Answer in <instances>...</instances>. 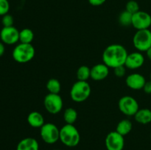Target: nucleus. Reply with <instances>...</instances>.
I'll list each match as a JSON object with an SVG mask.
<instances>
[{"mask_svg": "<svg viewBox=\"0 0 151 150\" xmlns=\"http://www.w3.org/2000/svg\"><path fill=\"white\" fill-rule=\"evenodd\" d=\"M128 53L125 46L121 44H111L105 49L103 52V63L108 67L115 69L125 66Z\"/></svg>", "mask_w": 151, "mask_h": 150, "instance_id": "nucleus-1", "label": "nucleus"}, {"mask_svg": "<svg viewBox=\"0 0 151 150\" xmlns=\"http://www.w3.org/2000/svg\"><path fill=\"white\" fill-rule=\"evenodd\" d=\"M60 141L68 147H75L79 144L81 135L74 124H66L60 129Z\"/></svg>", "mask_w": 151, "mask_h": 150, "instance_id": "nucleus-2", "label": "nucleus"}, {"mask_svg": "<svg viewBox=\"0 0 151 150\" xmlns=\"http://www.w3.org/2000/svg\"><path fill=\"white\" fill-rule=\"evenodd\" d=\"M35 49L31 44L20 43L13 49L12 56L15 61L19 63H26L33 59Z\"/></svg>", "mask_w": 151, "mask_h": 150, "instance_id": "nucleus-3", "label": "nucleus"}, {"mask_svg": "<svg viewBox=\"0 0 151 150\" xmlns=\"http://www.w3.org/2000/svg\"><path fill=\"white\" fill-rule=\"evenodd\" d=\"M91 86L87 81H77L70 90V96L75 102H83L88 99L91 94Z\"/></svg>", "mask_w": 151, "mask_h": 150, "instance_id": "nucleus-4", "label": "nucleus"}, {"mask_svg": "<svg viewBox=\"0 0 151 150\" xmlns=\"http://www.w3.org/2000/svg\"><path fill=\"white\" fill-rule=\"evenodd\" d=\"M40 135L46 144H55L60 140V129L54 124L45 123L40 128Z\"/></svg>", "mask_w": 151, "mask_h": 150, "instance_id": "nucleus-5", "label": "nucleus"}, {"mask_svg": "<svg viewBox=\"0 0 151 150\" xmlns=\"http://www.w3.org/2000/svg\"><path fill=\"white\" fill-rule=\"evenodd\" d=\"M133 44L139 51H146L151 47V31L149 29L137 30L133 38Z\"/></svg>", "mask_w": 151, "mask_h": 150, "instance_id": "nucleus-6", "label": "nucleus"}, {"mask_svg": "<svg viewBox=\"0 0 151 150\" xmlns=\"http://www.w3.org/2000/svg\"><path fill=\"white\" fill-rule=\"evenodd\" d=\"M118 107L121 113L125 116H134L139 109L138 101L131 96H124L119 100Z\"/></svg>", "mask_w": 151, "mask_h": 150, "instance_id": "nucleus-7", "label": "nucleus"}, {"mask_svg": "<svg viewBox=\"0 0 151 150\" xmlns=\"http://www.w3.org/2000/svg\"><path fill=\"white\" fill-rule=\"evenodd\" d=\"M63 99L59 94L49 93L44 99V106L47 111L51 114H57L63 109Z\"/></svg>", "mask_w": 151, "mask_h": 150, "instance_id": "nucleus-8", "label": "nucleus"}, {"mask_svg": "<svg viewBox=\"0 0 151 150\" xmlns=\"http://www.w3.org/2000/svg\"><path fill=\"white\" fill-rule=\"evenodd\" d=\"M105 144L107 150H123L125 146L124 136L116 130L112 131L106 136Z\"/></svg>", "mask_w": 151, "mask_h": 150, "instance_id": "nucleus-9", "label": "nucleus"}, {"mask_svg": "<svg viewBox=\"0 0 151 150\" xmlns=\"http://www.w3.org/2000/svg\"><path fill=\"white\" fill-rule=\"evenodd\" d=\"M132 26L137 30L149 29L151 26V16L147 12L139 10L133 14Z\"/></svg>", "mask_w": 151, "mask_h": 150, "instance_id": "nucleus-10", "label": "nucleus"}, {"mask_svg": "<svg viewBox=\"0 0 151 150\" xmlns=\"http://www.w3.org/2000/svg\"><path fill=\"white\" fill-rule=\"evenodd\" d=\"M1 42L7 45H13L19 41V31L15 26L3 27L0 32Z\"/></svg>", "mask_w": 151, "mask_h": 150, "instance_id": "nucleus-11", "label": "nucleus"}, {"mask_svg": "<svg viewBox=\"0 0 151 150\" xmlns=\"http://www.w3.org/2000/svg\"><path fill=\"white\" fill-rule=\"evenodd\" d=\"M145 57L140 51L130 53L127 56L125 66L127 69L134 70L141 68L144 65Z\"/></svg>", "mask_w": 151, "mask_h": 150, "instance_id": "nucleus-12", "label": "nucleus"}, {"mask_svg": "<svg viewBox=\"0 0 151 150\" xmlns=\"http://www.w3.org/2000/svg\"><path fill=\"white\" fill-rule=\"evenodd\" d=\"M146 79L142 74L139 73H133L128 75L125 79L127 86L132 90L143 89Z\"/></svg>", "mask_w": 151, "mask_h": 150, "instance_id": "nucleus-13", "label": "nucleus"}, {"mask_svg": "<svg viewBox=\"0 0 151 150\" xmlns=\"http://www.w3.org/2000/svg\"><path fill=\"white\" fill-rule=\"evenodd\" d=\"M109 74V67L104 63H97L91 69V78L95 81L106 79Z\"/></svg>", "mask_w": 151, "mask_h": 150, "instance_id": "nucleus-14", "label": "nucleus"}, {"mask_svg": "<svg viewBox=\"0 0 151 150\" xmlns=\"http://www.w3.org/2000/svg\"><path fill=\"white\" fill-rule=\"evenodd\" d=\"M39 144L35 138L28 137L21 140L17 144L16 150H38Z\"/></svg>", "mask_w": 151, "mask_h": 150, "instance_id": "nucleus-15", "label": "nucleus"}, {"mask_svg": "<svg viewBox=\"0 0 151 150\" xmlns=\"http://www.w3.org/2000/svg\"><path fill=\"white\" fill-rule=\"evenodd\" d=\"M27 123L33 128H41L44 124V118L41 113L32 111L27 116Z\"/></svg>", "mask_w": 151, "mask_h": 150, "instance_id": "nucleus-16", "label": "nucleus"}, {"mask_svg": "<svg viewBox=\"0 0 151 150\" xmlns=\"http://www.w3.org/2000/svg\"><path fill=\"white\" fill-rule=\"evenodd\" d=\"M135 121L141 124H147L151 122V110L148 108L139 109L134 115Z\"/></svg>", "mask_w": 151, "mask_h": 150, "instance_id": "nucleus-17", "label": "nucleus"}, {"mask_svg": "<svg viewBox=\"0 0 151 150\" xmlns=\"http://www.w3.org/2000/svg\"><path fill=\"white\" fill-rule=\"evenodd\" d=\"M132 127L133 125L131 121L128 119H122L116 125V131L122 136H125L131 132Z\"/></svg>", "mask_w": 151, "mask_h": 150, "instance_id": "nucleus-18", "label": "nucleus"}, {"mask_svg": "<svg viewBox=\"0 0 151 150\" xmlns=\"http://www.w3.org/2000/svg\"><path fill=\"white\" fill-rule=\"evenodd\" d=\"M34 39V32L29 28L19 31V41L22 44H31Z\"/></svg>", "mask_w": 151, "mask_h": 150, "instance_id": "nucleus-19", "label": "nucleus"}, {"mask_svg": "<svg viewBox=\"0 0 151 150\" xmlns=\"http://www.w3.org/2000/svg\"><path fill=\"white\" fill-rule=\"evenodd\" d=\"M46 88L50 94H59L60 90H61V85H60V81L58 79L51 78L47 81Z\"/></svg>", "mask_w": 151, "mask_h": 150, "instance_id": "nucleus-20", "label": "nucleus"}, {"mask_svg": "<svg viewBox=\"0 0 151 150\" xmlns=\"http://www.w3.org/2000/svg\"><path fill=\"white\" fill-rule=\"evenodd\" d=\"M63 119L66 124H74L78 119V112L73 107H68L63 113Z\"/></svg>", "mask_w": 151, "mask_h": 150, "instance_id": "nucleus-21", "label": "nucleus"}, {"mask_svg": "<svg viewBox=\"0 0 151 150\" xmlns=\"http://www.w3.org/2000/svg\"><path fill=\"white\" fill-rule=\"evenodd\" d=\"M76 76L78 80L87 81L91 78V69L87 66H80L77 70Z\"/></svg>", "mask_w": 151, "mask_h": 150, "instance_id": "nucleus-22", "label": "nucleus"}, {"mask_svg": "<svg viewBox=\"0 0 151 150\" xmlns=\"http://www.w3.org/2000/svg\"><path fill=\"white\" fill-rule=\"evenodd\" d=\"M132 17L133 14L128 12L127 10H124L119 14V22L122 26H128L132 25Z\"/></svg>", "mask_w": 151, "mask_h": 150, "instance_id": "nucleus-23", "label": "nucleus"}, {"mask_svg": "<svg viewBox=\"0 0 151 150\" xmlns=\"http://www.w3.org/2000/svg\"><path fill=\"white\" fill-rule=\"evenodd\" d=\"M125 10L131 13V14H134L140 10L139 5L135 0H130L127 2L126 6H125Z\"/></svg>", "mask_w": 151, "mask_h": 150, "instance_id": "nucleus-24", "label": "nucleus"}, {"mask_svg": "<svg viewBox=\"0 0 151 150\" xmlns=\"http://www.w3.org/2000/svg\"><path fill=\"white\" fill-rule=\"evenodd\" d=\"M10 10V3L8 0H0V16L7 14Z\"/></svg>", "mask_w": 151, "mask_h": 150, "instance_id": "nucleus-25", "label": "nucleus"}, {"mask_svg": "<svg viewBox=\"0 0 151 150\" xmlns=\"http://www.w3.org/2000/svg\"><path fill=\"white\" fill-rule=\"evenodd\" d=\"M13 22H14V19L11 15L7 13V14L2 16L1 24L3 25V27H8V26H13Z\"/></svg>", "mask_w": 151, "mask_h": 150, "instance_id": "nucleus-26", "label": "nucleus"}, {"mask_svg": "<svg viewBox=\"0 0 151 150\" xmlns=\"http://www.w3.org/2000/svg\"><path fill=\"white\" fill-rule=\"evenodd\" d=\"M114 73L117 77H122L126 73V67L125 66H120L114 69Z\"/></svg>", "mask_w": 151, "mask_h": 150, "instance_id": "nucleus-27", "label": "nucleus"}, {"mask_svg": "<svg viewBox=\"0 0 151 150\" xmlns=\"http://www.w3.org/2000/svg\"><path fill=\"white\" fill-rule=\"evenodd\" d=\"M143 91L145 94H151V80L146 81L144 87H143Z\"/></svg>", "mask_w": 151, "mask_h": 150, "instance_id": "nucleus-28", "label": "nucleus"}, {"mask_svg": "<svg viewBox=\"0 0 151 150\" xmlns=\"http://www.w3.org/2000/svg\"><path fill=\"white\" fill-rule=\"evenodd\" d=\"M89 4L92 6H100L104 4L106 0H88Z\"/></svg>", "mask_w": 151, "mask_h": 150, "instance_id": "nucleus-29", "label": "nucleus"}, {"mask_svg": "<svg viewBox=\"0 0 151 150\" xmlns=\"http://www.w3.org/2000/svg\"><path fill=\"white\" fill-rule=\"evenodd\" d=\"M5 51V46H4V44L2 42H0V57L4 54Z\"/></svg>", "mask_w": 151, "mask_h": 150, "instance_id": "nucleus-30", "label": "nucleus"}, {"mask_svg": "<svg viewBox=\"0 0 151 150\" xmlns=\"http://www.w3.org/2000/svg\"><path fill=\"white\" fill-rule=\"evenodd\" d=\"M145 52H146V54H147V58H148L150 60H151V47L150 48H149Z\"/></svg>", "mask_w": 151, "mask_h": 150, "instance_id": "nucleus-31", "label": "nucleus"}, {"mask_svg": "<svg viewBox=\"0 0 151 150\" xmlns=\"http://www.w3.org/2000/svg\"><path fill=\"white\" fill-rule=\"evenodd\" d=\"M150 80H151V72H150Z\"/></svg>", "mask_w": 151, "mask_h": 150, "instance_id": "nucleus-32", "label": "nucleus"}, {"mask_svg": "<svg viewBox=\"0 0 151 150\" xmlns=\"http://www.w3.org/2000/svg\"><path fill=\"white\" fill-rule=\"evenodd\" d=\"M54 150H60V149H54Z\"/></svg>", "mask_w": 151, "mask_h": 150, "instance_id": "nucleus-33", "label": "nucleus"}, {"mask_svg": "<svg viewBox=\"0 0 151 150\" xmlns=\"http://www.w3.org/2000/svg\"><path fill=\"white\" fill-rule=\"evenodd\" d=\"M150 138H151V133H150Z\"/></svg>", "mask_w": 151, "mask_h": 150, "instance_id": "nucleus-34", "label": "nucleus"}]
</instances>
